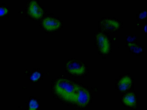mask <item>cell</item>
I'll return each mask as SVG.
<instances>
[{"mask_svg": "<svg viewBox=\"0 0 147 110\" xmlns=\"http://www.w3.org/2000/svg\"><path fill=\"white\" fill-rule=\"evenodd\" d=\"M78 85L66 78H61L56 82L55 89L58 96L66 101L73 103Z\"/></svg>", "mask_w": 147, "mask_h": 110, "instance_id": "6da1fadb", "label": "cell"}, {"mask_svg": "<svg viewBox=\"0 0 147 110\" xmlns=\"http://www.w3.org/2000/svg\"><path fill=\"white\" fill-rule=\"evenodd\" d=\"M90 99L88 92L86 89L78 85L73 103L80 106H84L88 103Z\"/></svg>", "mask_w": 147, "mask_h": 110, "instance_id": "7a4b0ae2", "label": "cell"}, {"mask_svg": "<svg viewBox=\"0 0 147 110\" xmlns=\"http://www.w3.org/2000/svg\"><path fill=\"white\" fill-rule=\"evenodd\" d=\"M66 68L70 73L74 74H81L85 70L83 64L77 59H73L69 61L66 64Z\"/></svg>", "mask_w": 147, "mask_h": 110, "instance_id": "3957f363", "label": "cell"}, {"mask_svg": "<svg viewBox=\"0 0 147 110\" xmlns=\"http://www.w3.org/2000/svg\"><path fill=\"white\" fill-rule=\"evenodd\" d=\"M95 41L99 50L104 54L107 53L109 49V44L107 38L101 33L97 34L95 37Z\"/></svg>", "mask_w": 147, "mask_h": 110, "instance_id": "277c9868", "label": "cell"}, {"mask_svg": "<svg viewBox=\"0 0 147 110\" xmlns=\"http://www.w3.org/2000/svg\"><path fill=\"white\" fill-rule=\"evenodd\" d=\"M100 26L101 28L104 31L114 32L118 30L119 27V24L115 20L104 19L100 22Z\"/></svg>", "mask_w": 147, "mask_h": 110, "instance_id": "5b68a950", "label": "cell"}, {"mask_svg": "<svg viewBox=\"0 0 147 110\" xmlns=\"http://www.w3.org/2000/svg\"><path fill=\"white\" fill-rule=\"evenodd\" d=\"M43 25L46 30H51L59 28L60 25V23L59 20L56 19L47 17L43 20Z\"/></svg>", "mask_w": 147, "mask_h": 110, "instance_id": "8992f818", "label": "cell"}, {"mask_svg": "<svg viewBox=\"0 0 147 110\" xmlns=\"http://www.w3.org/2000/svg\"><path fill=\"white\" fill-rule=\"evenodd\" d=\"M29 11L32 16L36 18L41 17L43 13L42 9L35 1H32L30 2L29 7Z\"/></svg>", "mask_w": 147, "mask_h": 110, "instance_id": "52a82bcc", "label": "cell"}, {"mask_svg": "<svg viewBox=\"0 0 147 110\" xmlns=\"http://www.w3.org/2000/svg\"><path fill=\"white\" fill-rule=\"evenodd\" d=\"M131 80L128 76L122 78L118 83V87L121 91H124L129 89L131 85Z\"/></svg>", "mask_w": 147, "mask_h": 110, "instance_id": "ba28073f", "label": "cell"}, {"mask_svg": "<svg viewBox=\"0 0 147 110\" xmlns=\"http://www.w3.org/2000/svg\"><path fill=\"white\" fill-rule=\"evenodd\" d=\"M123 101L126 105L133 106L136 103L134 94L132 93H129L127 94L123 99Z\"/></svg>", "mask_w": 147, "mask_h": 110, "instance_id": "9c48e42d", "label": "cell"}, {"mask_svg": "<svg viewBox=\"0 0 147 110\" xmlns=\"http://www.w3.org/2000/svg\"><path fill=\"white\" fill-rule=\"evenodd\" d=\"M128 46L130 50L135 53H139L142 51V48L135 43H129Z\"/></svg>", "mask_w": 147, "mask_h": 110, "instance_id": "30bf717a", "label": "cell"}, {"mask_svg": "<svg viewBox=\"0 0 147 110\" xmlns=\"http://www.w3.org/2000/svg\"><path fill=\"white\" fill-rule=\"evenodd\" d=\"M38 106V104L36 100L32 99L29 103V110H36Z\"/></svg>", "mask_w": 147, "mask_h": 110, "instance_id": "8fae6325", "label": "cell"}, {"mask_svg": "<svg viewBox=\"0 0 147 110\" xmlns=\"http://www.w3.org/2000/svg\"><path fill=\"white\" fill-rule=\"evenodd\" d=\"M41 76L40 73L37 71L34 72L30 77V79L33 81L38 80Z\"/></svg>", "mask_w": 147, "mask_h": 110, "instance_id": "7c38bea8", "label": "cell"}, {"mask_svg": "<svg viewBox=\"0 0 147 110\" xmlns=\"http://www.w3.org/2000/svg\"><path fill=\"white\" fill-rule=\"evenodd\" d=\"M8 12V10L3 7H0V16L6 14Z\"/></svg>", "mask_w": 147, "mask_h": 110, "instance_id": "4fadbf2b", "label": "cell"}, {"mask_svg": "<svg viewBox=\"0 0 147 110\" xmlns=\"http://www.w3.org/2000/svg\"><path fill=\"white\" fill-rule=\"evenodd\" d=\"M146 17V11H144L141 12L139 15V18L141 19L145 18Z\"/></svg>", "mask_w": 147, "mask_h": 110, "instance_id": "5bb4252c", "label": "cell"}, {"mask_svg": "<svg viewBox=\"0 0 147 110\" xmlns=\"http://www.w3.org/2000/svg\"><path fill=\"white\" fill-rule=\"evenodd\" d=\"M144 30L145 32H146V25H145L144 28Z\"/></svg>", "mask_w": 147, "mask_h": 110, "instance_id": "9a60e30c", "label": "cell"}]
</instances>
